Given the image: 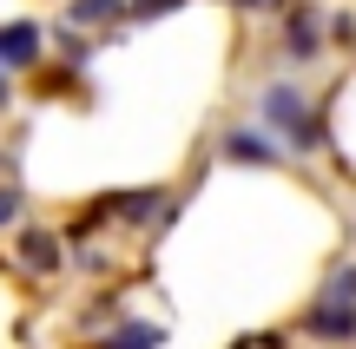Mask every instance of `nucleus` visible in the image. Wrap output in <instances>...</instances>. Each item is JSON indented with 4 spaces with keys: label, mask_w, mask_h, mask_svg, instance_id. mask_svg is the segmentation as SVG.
<instances>
[{
    "label": "nucleus",
    "mask_w": 356,
    "mask_h": 349,
    "mask_svg": "<svg viewBox=\"0 0 356 349\" xmlns=\"http://www.w3.org/2000/svg\"><path fill=\"white\" fill-rule=\"evenodd\" d=\"M257 126L284 132V139H291L297 152H323V145H330L323 119L310 112V99H304L297 86H264V99H257Z\"/></svg>",
    "instance_id": "1"
},
{
    "label": "nucleus",
    "mask_w": 356,
    "mask_h": 349,
    "mask_svg": "<svg viewBox=\"0 0 356 349\" xmlns=\"http://www.w3.org/2000/svg\"><path fill=\"white\" fill-rule=\"evenodd\" d=\"M225 158H238V165H284V145L270 126H231L225 132Z\"/></svg>",
    "instance_id": "2"
},
{
    "label": "nucleus",
    "mask_w": 356,
    "mask_h": 349,
    "mask_svg": "<svg viewBox=\"0 0 356 349\" xmlns=\"http://www.w3.org/2000/svg\"><path fill=\"white\" fill-rule=\"evenodd\" d=\"M40 53H47V33H40L33 20H7L0 26V73H20V66H33Z\"/></svg>",
    "instance_id": "3"
},
{
    "label": "nucleus",
    "mask_w": 356,
    "mask_h": 349,
    "mask_svg": "<svg viewBox=\"0 0 356 349\" xmlns=\"http://www.w3.org/2000/svg\"><path fill=\"white\" fill-rule=\"evenodd\" d=\"M284 53H291V60H317V53H323V13L310 7V0H297V7H291V26H284Z\"/></svg>",
    "instance_id": "4"
},
{
    "label": "nucleus",
    "mask_w": 356,
    "mask_h": 349,
    "mask_svg": "<svg viewBox=\"0 0 356 349\" xmlns=\"http://www.w3.org/2000/svg\"><path fill=\"white\" fill-rule=\"evenodd\" d=\"M304 330H310V337H323V343H350V337H356V303H343V297L310 303Z\"/></svg>",
    "instance_id": "5"
},
{
    "label": "nucleus",
    "mask_w": 356,
    "mask_h": 349,
    "mask_svg": "<svg viewBox=\"0 0 356 349\" xmlns=\"http://www.w3.org/2000/svg\"><path fill=\"white\" fill-rule=\"evenodd\" d=\"M20 257H26V271L53 277V271H60V237H53V231H26L20 237Z\"/></svg>",
    "instance_id": "6"
},
{
    "label": "nucleus",
    "mask_w": 356,
    "mask_h": 349,
    "mask_svg": "<svg viewBox=\"0 0 356 349\" xmlns=\"http://www.w3.org/2000/svg\"><path fill=\"white\" fill-rule=\"evenodd\" d=\"M126 20V0H73L66 7V26H119Z\"/></svg>",
    "instance_id": "7"
},
{
    "label": "nucleus",
    "mask_w": 356,
    "mask_h": 349,
    "mask_svg": "<svg viewBox=\"0 0 356 349\" xmlns=\"http://www.w3.org/2000/svg\"><path fill=\"white\" fill-rule=\"evenodd\" d=\"M159 343H165V330H159V323H119L99 349H159Z\"/></svg>",
    "instance_id": "8"
},
{
    "label": "nucleus",
    "mask_w": 356,
    "mask_h": 349,
    "mask_svg": "<svg viewBox=\"0 0 356 349\" xmlns=\"http://www.w3.org/2000/svg\"><path fill=\"white\" fill-rule=\"evenodd\" d=\"M53 46H60L66 66H86V60H92V40L79 33V26H60V33H53Z\"/></svg>",
    "instance_id": "9"
},
{
    "label": "nucleus",
    "mask_w": 356,
    "mask_h": 349,
    "mask_svg": "<svg viewBox=\"0 0 356 349\" xmlns=\"http://www.w3.org/2000/svg\"><path fill=\"white\" fill-rule=\"evenodd\" d=\"M165 205V191H126V205H119V218H132V224H145L152 211Z\"/></svg>",
    "instance_id": "10"
},
{
    "label": "nucleus",
    "mask_w": 356,
    "mask_h": 349,
    "mask_svg": "<svg viewBox=\"0 0 356 349\" xmlns=\"http://www.w3.org/2000/svg\"><path fill=\"white\" fill-rule=\"evenodd\" d=\"M178 7H185V0H126V20H165Z\"/></svg>",
    "instance_id": "11"
},
{
    "label": "nucleus",
    "mask_w": 356,
    "mask_h": 349,
    "mask_svg": "<svg viewBox=\"0 0 356 349\" xmlns=\"http://www.w3.org/2000/svg\"><path fill=\"white\" fill-rule=\"evenodd\" d=\"M20 218V191H13V185H0V224H13Z\"/></svg>",
    "instance_id": "12"
},
{
    "label": "nucleus",
    "mask_w": 356,
    "mask_h": 349,
    "mask_svg": "<svg viewBox=\"0 0 356 349\" xmlns=\"http://www.w3.org/2000/svg\"><path fill=\"white\" fill-rule=\"evenodd\" d=\"M238 7H251V13H270V7H284V0H238Z\"/></svg>",
    "instance_id": "13"
},
{
    "label": "nucleus",
    "mask_w": 356,
    "mask_h": 349,
    "mask_svg": "<svg viewBox=\"0 0 356 349\" xmlns=\"http://www.w3.org/2000/svg\"><path fill=\"white\" fill-rule=\"evenodd\" d=\"M7 99H13V86H7V73H0V105H7Z\"/></svg>",
    "instance_id": "14"
},
{
    "label": "nucleus",
    "mask_w": 356,
    "mask_h": 349,
    "mask_svg": "<svg viewBox=\"0 0 356 349\" xmlns=\"http://www.w3.org/2000/svg\"><path fill=\"white\" fill-rule=\"evenodd\" d=\"M238 349H251V343H238Z\"/></svg>",
    "instance_id": "15"
}]
</instances>
